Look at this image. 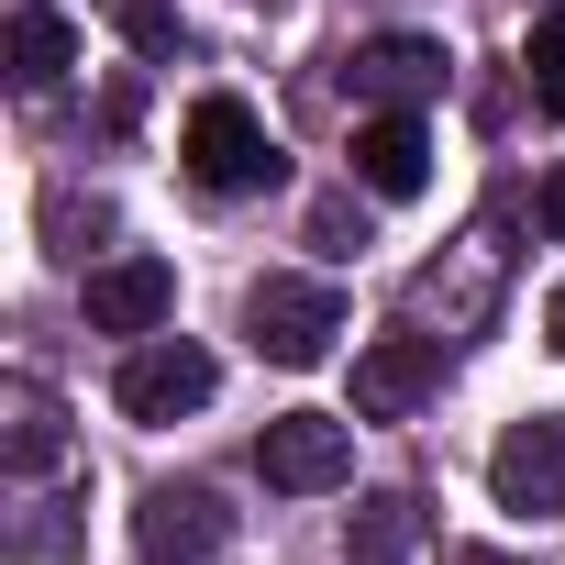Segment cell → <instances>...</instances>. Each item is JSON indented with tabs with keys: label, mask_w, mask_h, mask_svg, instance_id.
I'll use <instances>...</instances> for the list:
<instances>
[{
	"label": "cell",
	"mask_w": 565,
	"mask_h": 565,
	"mask_svg": "<svg viewBox=\"0 0 565 565\" xmlns=\"http://www.w3.org/2000/svg\"><path fill=\"white\" fill-rule=\"evenodd\" d=\"M499 289H510V222L488 211V222H466V233L411 277V333H433V344H477L488 311H499Z\"/></svg>",
	"instance_id": "6da1fadb"
},
{
	"label": "cell",
	"mask_w": 565,
	"mask_h": 565,
	"mask_svg": "<svg viewBox=\"0 0 565 565\" xmlns=\"http://www.w3.org/2000/svg\"><path fill=\"white\" fill-rule=\"evenodd\" d=\"M244 333L266 366H322L333 333H344V289L333 277H255L244 289Z\"/></svg>",
	"instance_id": "7a4b0ae2"
},
{
	"label": "cell",
	"mask_w": 565,
	"mask_h": 565,
	"mask_svg": "<svg viewBox=\"0 0 565 565\" xmlns=\"http://www.w3.org/2000/svg\"><path fill=\"white\" fill-rule=\"evenodd\" d=\"M178 156H189V178H200L211 200H244V189H266V178H277V145H266V122H255L233 89L189 100V122H178Z\"/></svg>",
	"instance_id": "3957f363"
},
{
	"label": "cell",
	"mask_w": 565,
	"mask_h": 565,
	"mask_svg": "<svg viewBox=\"0 0 565 565\" xmlns=\"http://www.w3.org/2000/svg\"><path fill=\"white\" fill-rule=\"evenodd\" d=\"M211 388H222V355L211 344H189V333H156V344H134L122 355V377H111V399H122V422H189V411H211Z\"/></svg>",
	"instance_id": "277c9868"
},
{
	"label": "cell",
	"mask_w": 565,
	"mask_h": 565,
	"mask_svg": "<svg viewBox=\"0 0 565 565\" xmlns=\"http://www.w3.org/2000/svg\"><path fill=\"white\" fill-rule=\"evenodd\" d=\"M255 477H266L277 499L344 488V477H355V422H333V411H277V422L255 433Z\"/></svg>",
	"instance_id": "5b68a950"
},
{
	"label": "cell",
	"mask_w": 565,
	"mask_h": 565,
	"mask_svg": "<svg viewBox=\"0 0 565 565\" xmlns=\"http://www.w3.org/2000/svg\"><path fill=\"white\" fill-rule=\"evenodd\" d=\"M488 499L510 521H565V422L554 411H521L488 455Z\"/></svg>",
	"instance_id": "8992f818"
},
{
	"label": "cell",
	"mask_w": 565,
	"mask_h": 565,
	"mask_svg": "<svg viewBox=\"0 0 565 565\" xmlns=\"http://www.w3.org/2000/svg\"><path fill=\"white\" fill-rule=\"evenodd\" d=\"M344 89L366 111H422V100H444V45L433 34H366L344 56Z\"/></svg>",
	"instance_id": "52a82bcc"
},
{
	"label": "cell",
	"mask_w": 565,
	"mask_h": 565,
	"mask_svg": "<svg viewBox=\"0 0 565 565\" xmlns=\"http://www.w3.org/2000/svg\"><path fill=\"white\" fill-rule=\"evenodd\" d=\"M433 388H444V344L433 333H388V344L355 355V422H411Z\"/></svg>",
	"instance_id": "ba28073f"
},
{
	"label": "cell",
	"mask_w": 565,
	"mask_h": 565,
	"mask_svg": "<svg viewBox=\"0 0 565 565\" xmlns=\"http://www.w3.org/2000/svg\"><path fill=\"white\" fill-rule=\"evenodd\" d=\"M222 532H233V510H222L200 477H167V488H145V510H134V543H145V565H200Z\"/></svg>",
	"instance_id": "9c48e42d"
},
{
	"label": "cell",
	"mask_w": 565,
	"mask_h": 565,
	"mask_svg": "<svg viewBox=\"0 0 565 565\" xmlns=\"http://www.w3.org/2000/svg\"><path fill=\"white\" fill-rule=\"evenodd\" d=\"M355 189L366 200H422L433 189V122L422 111H366L355 122Z\"/></svg>",
	"instance_id": "30bf717a"
},
{
	"label": "cell",
	"mask_w": 565,
	"mask_h": 565,
	"mask_svg": "<svg viewBox=\"0 0 565 565\" xmlns=\"http://www.w3.org/2000/svg\"><path fill=\"white\" fill-rule=\"evenodd\" d=\"M178 311V266L167 255H111L89 266V333H156Z\"/></svg>",
	"instance_id": "8fae6325"
},
{
	"label": "cell",
	"mask_w": 565,
	"mask_h": 565,
	"mask_svg": "<svg viewBox=\"0 0 565 565\" xmlns=\"http://www.w3.org/2000/svg\"><path fill=\"white\" fill-rule=\"evenodd\" d=\"M0 67H12V89H56V78L78 67V23L45 12V0H23V12L0 23Z\"/></svg>",
	"instance_id": "7c38bea8"
},
{
	"label": "cell",
	"mask_w": 565,
	"mask_h": 565,
	"mask_svg": "<svg viewBox=\"0 0 565 565\" xmlns=\"http://www.w3.org/2000/svg\"><path fill=\"white\" fill-rule=\"evenodd\" d=\"M0 455H12V477H45V466L67 455V411H56L45 377H12V388H0Z\"/></svg>",
	"instance_id": "4fadbf2b"
},
{
	"label": "cell",
	"mask_w": 565,
	"mask_h": 565,
	"mask_svg": "<svg viewBox=\"0 0 565 565\" xmlns=\"http://www.w3.org/2000/svg\"><path fill=\"white\" fill-rule=\"evenodd\" d=\"M411 543H422V499H411V488L355 499V521H344V565H411Z\"/></svg>",
	"instance_id": "5bb4252c"
},
{
	"label": "cell",
	"mask_w": 565,
	"mask_h": 565,
	"mask_svg": "<svg viewBox=\"0 0 565 565\" xmlns=\"http://www.w3.org/2000/svg\"><path fill=\"white\" fill-rule=\"evenodd\" d=\"M100 23L145 56V67H178L189 56V23H178V0H100Z\"/></svg>",
	"instance_id": "9a60e30c"
},
{
	"label": "cell",
	"mask_w": 565,
	"mask_h": 565,
	"mask_svg": "<svg viewBox=\"0 0 565 565\" xmlns=\"http://www.w3.org/2000/svg\"><path fill=\"white\" fill-rule=\"evenodd\" d=\"M89 244H111V200L56 189V200H45V255H89Z\"/></svg>",
	"instance_id": "2e32d148"
},
{
	"label": "cell",
	"mask_w": 565,
	"mask_h": 565,
	"mask_svg": "<svg viewBox=\"0 0 565 565\" xmlns=\"http://www.w3.org/2000/svg\"><path fill=\"white\" fill-rule=\"evenodd\" d=\"M521 67H532V111H554V122H565V12H543V23H532V56H521Z\"/></svg>",
	"instance_id": "e0dca14e"
},
{
	"label": "cell",
	"mask_w": 565,
	"mask_h": 565,
	"mask_svg": "<svg viewBox=\"0 0 565 565\" xmlns=\"http://www.w3.org/2000/svg\"><path fill=\"white\" fill-rule=\"evenodd\" d=\"M67 510H78V499H34V510L12 521V554H23V565H34V554H67V543H78V521H67Z\"/></svg>",
	"instance_id": "ac0fdd59"
},
{
	"label": "cell",
	"mask_w": 565,
	"mask_h": 565,
	"mask_svg": "<svg viewBox=\"0 0 565 565\" xmlns=\"http://www.w3.org/2000/svg\"><path fill=\"white\" fill-rule=\"evenodd\" d=\"M311 244H322V255H355V244H366V211H355L344 189H333V200H311Z\"/></svg>",
	"instance_id": "d6986e66"
},
{
	"label": "cell",
	"mask_w": 565,
	"mask_h": 565,
	"mask_svg": "<svg viewBox=\"0 0 565 565\" xmlns=\"http://www.w3.org/2000/svg\"><path fill=\"white\" fill-rule=\"evenodd\" d=\"M532 211H543V233L565 244V167H543V189H532Z\"/></svg>",
	"instance_id": "ffe728a7"
},
{
	"label": "cell",
	"mask_w": 565,
	"mask_h": 565,
	"mask_svg": "<svg viewBox=\"0 0 565 565\" xmlns=\"http://www.w3.org/2000/svg\"><path fill=\"white\" fill-rule=\"evenodd\" d=\"M543 333H554V355H565V277H554V300H543Z\"/></svg>",
	"instance_id": "44dd1931"
},
{
	"label": "cell",
	"mask_w": 565,
	"mask_h": 565,
	"mask_svg": "<svg viewBox=\"0 0 565 565\" xmlns=\"http://www.w3.org/2000/svg\"><path fill=\"white\" fill-rule=\"evenodd\" d=\"M455 565H510V554H488V543H466V554H455Z\"/></svg>",
	"instance_id": "7402d4cb"
}]
</instances>
